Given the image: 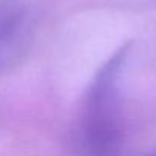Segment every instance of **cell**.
<instances>
[{
	"label": "cell",
	"instance_id": "obj_1",
	"mask_svg": "<svg viewBox=\"0 0 156 156\" xmlns=\"http://www.w3.org/2000/svg\"><path fill=\"white\" fill-rule=\"evenodd\" d=\"M126 53H127V47L118 50L109 62H106L102 71L97 74L90 94L88 124H90L91 136L100 146L111 143V140L115 136L117 77L120 74Z\"/></svg>",
	"mask_w": 156,
	"mask_h": 156
}]
</instances>
